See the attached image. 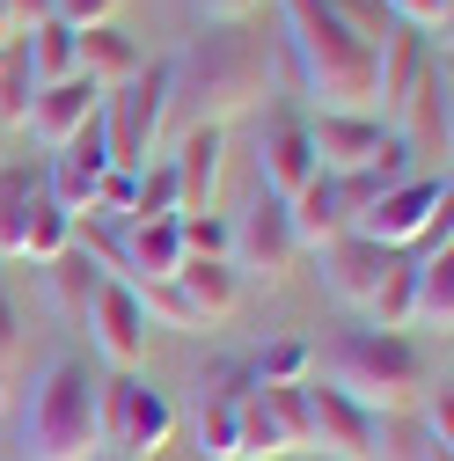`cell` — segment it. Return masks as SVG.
<instances>
[{
    "label": "cell",
    "mask_w": 454,
    "mask_h": 461,
    "mask_svg": "<svg viewBox=\"0 0 454 461\" xmlns=\"http://www.w3.org/2000/svg\"><path fill=\"white\" fill-rule=\"evenodd\" d=\"M242 395H250V388H242ZM242 395H205V402H198V454H205V461H242V418H235Z\"/></svg>",
    "instance_id": "26"
},
{
    "label": "cell",
    "mask_w": 454,
    "mask_h": 461,
    "mask_svg": "<svg viewBox=\"0 0 454 461\" xmlns=\"http://www.w3.org/2000/svg\"><path fill=\"white\" fill-rule=\"evenodd\" d=\"M132 294H140V315H147V330H184V337H198V330H205V315L184 301V285H177V278L132 285Z\"/></svg>",
    "instance_id": "30"
},
{
    "label": "cell",
    "mask_w": 454,
    "mask_h": 461,
    "mask_svg": "<svg viewBox=\"0 0 454 461\" xmlns=\"http://www.w3.org/2000/svg\"><path fill=\"white\" fill-rule=\"evenodd\" d=\"M177 212H184V198H177V168H168V161L140 168V184H132V220H177Z\"/></svg>",
    "instance_id": "33"
},
{
    "label": "cell",
    "mask_w": 454,
    "mask_h": 461,
    "mask_svg": "<svg viewBox=\"0 0 454 461\" xmlns=\"http://www.w3.org/2000/svg\"><path fill=\"white\" fill-rule=\"evenodd\" d=\"M235 271H257V278H286L294 271V257H301V242H294V227H286V198H271L264 184H257V205H250V220L235 227Z\"/></svg>",
    "instance_id": "11"
},
{
    "label": "cell",
    "mask_w": 454,
    "mask_h": 461,
    "mask_svg": "<svg viewBox=\"0 0 454 461\" xmlns=\"http://www.w3.org/2000/svg\"><path fill=\"white\" fill-rule=\"evenodd\" d=\"M118 15V0H51V23H67V30H95Z\"/></svg>",
    "instance_id": "37"
},
{
    "label": "cell",
    "mask_w": 454,
    "mask_h": 461,
    "mask_svg": "<svg viewBox=\"0 0 454 461\" xmlns=\"http://www.w3.org/2000/svg\"><path fill=\"white\" fill-rule=\"evenodd\" d=\"M118 242H125V285L177 278V264H184L177 220H125V227H118Z\"/></svg>",
    "instance_id": "19"
},
{
    "label": "cell",
    "mask_w": 454,
    "mask_h": 461,
    "mask_svg": "<svg viewBox=\"0 0 454 461\" xmlns=\"http://www.w3.org/2000/svg\"><path fill=\"white\" fill-rule=\"evenodd\" d=\"M257 168H264V191H271V198H294L308 176H322V168H315V147H308V125L278 118V125L264 132V154H257Z\"/></svg>",
    "instance_id": "20"
},
{
    "label": "cell",
    "mask_w": 454,
    "mask_h": 461,
    "mask_svg": "<svg viewBox=\"0 0 454 461\" xmlns=\"http://www.w3.org/2000/svg\"><path fill=\"white\" fill-rule=\"evenodd\" d=\"M15 366H23V308L8 294V278H0V395L15 388Z\"/></svg>",
    "instance_id": "36"
},
{
    "label": "cell",
    "mask_w": 454,
    "mask_h": 461,
    "mask_svg": "<svg viewBox=\"0 0 454 461\" xmlns=\"http://www.w3.org/2000/svg\"><path fill=\"white\" fill-rule=\"evenodd\" d=\"M235 418H242V461H278V454L308 447V402H301V381H294V388L257 381V388L235 402Z\"/></svg>",
    "instance_id": "9"
},
{
    "label": "cell",
    "mask_w": 454,
    "mask_h": 461,
    "mask_svg": "<svg viewBox=\"0 0 454 461\" xmlns=\"http://www.w3.org/2000/svg\"><path fill=\"white\" fill-rule=\"evenodd\" d=\"M95 103H103V88L88 81V74H67V81H44L37 95H30V140H44V147H67L88 118H95Z\"/></svg>",
    "instance_id": "15"
},
{
    "label": "cell",
    "mask_w": 454,
    "mask_h": 461,
    "mask_svg": "<svg viewBox=\"0 0 454 461\" xmlns=\"http://www.w3.org/2000/svg\"><path fill=\"white\" fill-rule=\"evenodd\" d=\"M74 67L110 95V88H125L140 74V44L118 30V23H95V30H74Z\"/></svg>",
    "instance_id": "21"
},
{
    "label": "cell",
    "mask_w": 454,
    "mask_h": 461,
    "mask_svg": "<svg viewBox=\"0 0 454 461\" xmlns=\"http://www.w3.org/2000/svg\"><path fill=\"white\" fill-rule=\"evenodd\" d=\"M0 161H8V147H0Z\"/></svg>",
    "instance_id": "43"
},
{
    "label": "cell",
    "mask_w": 454,
    "mask_h": 461,
    "mask_svg": "<svg viewBox=\"0 0 454 461\" xmlns=\"http://www.w3.org/2000/svg\"><path fill=\"white\" fill-rule=\"evenodd\" d=\"M67 249H74V212L51 205V191H37L30 212H23V242H15V257H30V264L44 271L51 257H67Z\"/></svg>",
    "instance_id": "23"
},
{
    "label": "cell",
    "mask_w": 454,
    "mask_h": 461,
    "mask_svg": "<svg viewBox=\"0 0 454 461\" xmlns=\"http://www.w3.org/2000/svg\"><path fill=\"white\" fill-rule=\"evenodd\" d=\"M37 191H44L37 168L0 161V257H15V242H23V212H30V198H37Z\"/></svg>",
    "instance_id": "28"
},
{
    "label": "cell",
    "mask_w": 454,
    "mask_h": 461,
    "mask_svg": "<svg viewBox=\"0 0 454 461\" xmlns=\"http://www.w3.org/2000/svg\"><path fill=\"white\" fill-rule=\"evenodd\" d=\"M330 381L381 418L425 388V352L411 344V330H345L330 352Z\"/></svg>",
    "instance_id": "4"
},
{
    "label": "cell",
    "mask_w": 454,
    "mask_h": 461,
    "mask_svg": "<svg viewBox=\"0 0 454 461\" xmlns=\"http://www.w3.org/2000/svg\"><path fill=\"white\" fill-rule=\"evenodd\" d=\"M23 59H30L37 88H44V81H67V74H81V67H74V30H67V23H37V30L23 37Z\"/></svg>",
    "instance_id": "29"
},
{
    "label": "cell",
    "mask_w": 454,
    "mask_h": 461,
    "mask_svg": "<svg viewBox=\"0 0 454 461\" xmlns=\"http://www.w3.org/2000/svg\"><path fill=\"white\" fill-rule=\"evenodd\" d=\"M308 147H315V168L322 176H352V168H374L395 132L381 118H337V110H315V125H308Z\"/></svg>",
    "instance_id": "12"
},
{
    "label": "cell",
    "mask_w": 454,
    "mask_h": 461,
    "mask_svg": "<svg viewBox=\"0 0 454 461\" xmlns=\"http://www.w3.org/2000/svg\"><path fill=\"white\" fill-rule=\"evenodd\" d=\"M198 8V23H250V15H264L271 0H191Z\"/></svg>",
    "instance_id": "38"
},
{
    "label": "cell",
    "mask_w": 454,
    "mask_h": 461,
    "mask_svg": "<svg viewBox=\"0 0 454 461\" xmlns=\"http://www.w3.org/2000/svg\"><path fill=\"white\" fill-rule=\"evenodd\" d=\"M177 285H184V301L205 315V330L242 308V271L227 264V257H184L177 264Z\"/></svg>",
    "instance_id": "22"
},
{
    "label": "cell",
    "mask_w": 454,
    "mask_h": 461,
    "mask_svg": "<svg viewBox=\"0 0 454 461\" xmlns=\"http://www.w3.org/2000/svg\"><path fill=\"white\" fill-rule=\"evenodd\" d=\"M418 264V315H411V330L425 322V330H447L454 322V249L447 257H411Z\"/></svg>",
    "instance_id": "27"
},
{
    "label": "cell",
    "mask_w": 454,
    "mask_h": 461,
    "mask_svg": "<svg viewBox=\"0 0 454 461\" xmlns=\"http://www.w3.org/2000/svg\"><path fill=\"white\" fill-rule=\"evenodd\" d=\"M286 227H294L301 249H322L337 235H352V205H345V191H337V176H308L286 198Z\"/></svg>",
    "instance_id": "18"
},
{
    "label": "cell",
    "mask_w": 454,
    "mask_h": 461,
    "mask_svg": "<svg viewBox=\"0 0 454 461\" xmlns=\"http://www.w3.org/2000/svg\"><path fill=\"white\" fill-rule=\"evenodd\" d=\"M88 344L118 366V374H140V359H147V315H140V294L125 278H103V294H95V308H88Z\"/></svg>",
    "instance_id": "10"
},
{
    "label": "cell",
    "mask_w": 454,
    "mask_h": 461,
    "mask_svg": "<svg viewBox=\"0 0 454 461\" xmlns=\"http://www.w3.org/2000/svg\"><path fill=\"white\" fill-rule=\"evenodd\" d=\"M168 439H177V411L154 381L110 374L95 388V461H154Z\"/></svg>",
    "instance_id": "5"
},
{
    "label": "cell",
    "mask_w": 454,
    "mask_h": 461,
    "mask_svg": "<svg viewBox=\"0 0 454 461\" xmlns=\"http://www.w3.org/2000/svg\"><path fill=\"white\" fill-rule=\"evenodd\" d=\"M250 366H257V381H271V388H294V381L315 374V344H308V337H278V344H264V359H250Z\"/></svg>",
    "instance_id": "32"
},
{
    "label": "cell",
    "mask_w": 454,
    "mask_h": 461,
    "mask_svg": "<svg viewBox=\"0 0 454 461\" xmlns=\"http://www.w3.org/2000/svg\"><path fill=\"white\" fill-rule=\"evenodd\" d=\"M95 118H103V140H110V168H147V154L168 132V59L140 67L125 88H110L95 103Z\"/></svg>",
    "instance_id": "6"
},
{
    "label": "cell",
    "mask_w": 454,
    "mask_h": 461,
    "mask_svg": "<svg viewBox=\"0 0 454 461\" xmlns=\"http://www.w3.org/2000/svg\"><path fill=\"white\" fill-rule=\"evenodd\" d=\"M301 402H308V447L322 461H381V418L367 411V402H352L322 374L301 381Z\"/></svg>",
    "instance_id": "7"
},
{
    "label": "cell",
    "mask_w": 454,
    "mask_h": 461,
    "mask_svg": "<svg viewBox=\"0 0 454 461\" xmlns=\"http://www.w3.org/2000/svg\"><path fill=\"white\" fill-rule=\"evenodd\" d=\"M220 161H227V132L220 125H191V132H177V198H184V212H213V191H220ZM177 212V220H184Z\"/></svg>",
    "instance_id": "17"
},
{
    "label": "cell",
    "mask_w": 454,
    "mask_h": 461,
    "mask_svg": "<svg viewBox=\"0 0 454 461\" xmlns=\"http://www.w3.org/2000/svg\"><path fill=\"white\" fill-rule=\"evenodd\" d=\"M95 388L81 352H51L23 395V461H95Z\"/></svg>",
    "instance_id": "3"
},
{
    "label": "cell",
    "mask_w": 454,
    "mask_h": 461,
    "mask_svg": "<svg viewBox=\"0 0 454 461\" xmlns=\"http://www.w3.org/2000/svg\"><path fill=\"white\" fill-rule=\"evenodd\" d=\"M271 8H278V30H286L308 103L337 110V118H381L374 110V37H359L330 0H271Z\"/></svg>",
    "instance_id": "2"
},
{
    "label": "cell",
    "mask_w": 454,
    "mask_h": 461,
    "mask_svg": "<svg viewBox=\"0 0 454 461\" xmlns=\"http://www.w3.org/2000/svg\"><path fill=\"white\" fill-rule=\"evenodd\" d=\"M440 212H447V176H404V184H388V191L359 212L352 235H367V242H381V249L404 257L411 242H425V227H432Z\"/></svg>",
    "instance_id": "8"
},
{
    "label": "cell",
    "mask_w": 454,
    "mask_h": 461,
    "mask_svg": "<svg viewBox=\"0 0 454 461\" xmlns=\"http://www.w3.org/2000/svg\"><path fill=\"white\" fill-rule=\"evenodd\" d=\"M177 242H184V257H227L235 249V227H227L220 212H184L177 220ZM235 264V257H227Z\"/></svg>",
    "instance_id": "34"
},
{
    "label": "cell",
    "mask_w": 454,
    "mask_h": 461,
    "mask_svg": "<svg viewBox=\"0 0 454 461\" xmlns=\"http://www.w3.org/2000/svg\"><path fill=\"white\" fill-rule=\"evenodd\" d=\"M367 330H411V315H418V264L411 257H395L388 264V278L374 285V301H367Z\"/></svg>",
    "instance_id": "25"
},
{
    "label": "cell",
    "mask_w": 454,
    "mask_h": 461,
    "mask_svg": "<svg viewBox=\"0 0 454 461\" xmlns=\"http://www.w3.org/2000/svg\"><path fill=\"white\" fill-rule=\"evenodd\" d=\"M381 8H388V23H404V30H418V37H440V51H447L454 0H381Z\"/></svg>",
    "instance_id": "35"
},
{
    "label": "cell",
    "mask_w": 454,
    "mask_h": 461,
    "mask_svg": "<svg viewBox=\"0 0 454 461\" xmlns=\"http://www.w3.org/2000/svg\"><path fill=\"white\" fill-rule=\"evenodd\" d=\"M425 439L454 447V395H447V388H440V395H425Z\"/></svg>",
    "instance_id": "40"
},
{
    "label": "cell",
    "mask_w": 454,
    "mask_h": 461,
    "mask_svg": "<svg viewBox=\"0 0 454 461\" xmlns=\"http://www.w3.org/2000/svg\"><path fill=\"white\" fill-rule=\"evenodd\" d=\"M44 285H51V301H59L67 322H88V308H95V294H103V271H95L81 249H67V257L44 264Z\"/></svg>",
    "instance_id": "24"
},
{
    "label": "cell",
    "mask_w": 454,
    "mask_h": 461,
    "mask_svg": "<svg viewBox=\"0 0 454 461\" xmlns=\"http://www.w3.org/2000/svg\"><path fill=\"white\" fill-rule=\"evenodd\" d=\"M418 461H454V447H440V439H418Z\"/></svg>",
    "instance_id": "41"
},
{
    "label": "cell",
    "mask_w": 454,
    "mask_h": 461,
    "mask_svg": "<svg viewBox=\"0 0 454 461\" xmlns=\"http://www.w3.org/2000/svg\"><path fill=\"white\" fill-rule=\"evenodd\" d=\"M388 132L404 140L411 154H440V168H447V59H432V67L418 74V88H411L404 110L388 118Z\"/></svg>",
    "instance_id": "14"
},
{
    "label": "cell",
    "mask_w": 454,
    "mask_h": 461,
    "mask_svg": "<svg viewBox=\"0 0 454 461\" xmlns=\"http://www.w3.org/2000/svg\"><path fill=\"white\" fill-rule=\"evenodd\" d=\"M0 15H8V37H30L37 23H51V0H0Z\"/></svg>",
    "instance_id": "39"
},
{
    "label": "cell",
    "mask_w": 454,
    "mask_h": 461,
    "mask_svg": "<svg viewBox=\"0 0 454 461\" xmlns=\"http://www.w3.org/2000/svg\"><path fill=\"white\" fill-rule=\"evenodd\" d=\"M30 95H37V74L23 59V37L0 44V125H23L30 118Z\"/></svg>",
    "instance_id": "31"
},
{
    "label": "cell",
    "mask_w": 454,
    "mask_h": 461,
    "mask_svg": "<svg viewBox=\"0 0 454 461\" xmlns=\"http://www.w3.org/2000/svg\"><path fill=\"white\" fill-rule=\"evenodd\" d=\"M271 95V37L264 15L250 23H198V37L168 59V118L177 132L191 125H235Z\"/></svg>",
    "instance_id": "1"
},
{
    "label": "cell",
    "mask_w": 454,
    "mask_h": 461,
    "mask_svg": "<svg viewBox=\"0 0 454 461\" xmlns=\"http://www.w3.org/2000/svg\"><path fill=\"white\" fill-rule=\"evenodd\" d=\"M103 168H110V140H103V118H88L67 147H51V168H44L51 205H67V212L81 220L88 198H95V184H103Z\"/></svg>",
    "instance_id": "13"
},
{
    "label": "cell",
    "mask_w": 454,
    "mask_h": 461,
    "mask_svg": "<svg viewBox=\"0 0 454 461\" xmlns=\"http://www.w3.org/2000/svg\"><path fill=\"white\" fill-rule=\"evenodd\" d=\"M315 257H322V285H330L337 301H352V308L374 301V285H381L388 264H395V249H381V242H367V235H337V242H322Z\"/></svg>",
    "instance_id": "16"
},
{
    "label": "cell",
    "mask_w": 454,
    "mask_h": 461,
    "mask_svg": "<svg viewBox=\"0 0 454 461\" xmlns=\"http://www.w3.org/2000/svg\"><path fill=\"white\" fill-rule=\"evenodd\" d=\"M0 44H8V15H0Z\"/></svg>",
    "instance_id": "42"
}]
</instances>
